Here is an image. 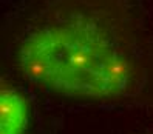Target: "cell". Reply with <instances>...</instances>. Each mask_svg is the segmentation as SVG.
<instances>
[{
  "mask_svg": "<svg viewBox=\"0 0 153 134\" xmlns=\"http://www.w3.org/2000/svg\"><path fill=\"white\" fill-rule=\"evenodd\" d=\"M91 0H73L43 14L17 49L22 74L43 89L88 100L130 91L134 66L124 43L122 20Z\"/></svg>",
  "mask_w": 153,
  "mask_h": 134,
  "instance_id": "cell-1",
  "label": "cell"
},
{
  "mask_svg": "<svg viewBox=\"0 0 153 134\" xmlns=\"http://www.w3.org/2000/svg\"><path fill=\"white\" fill-rule=\"evenodd\" d=\"M30 105L26 97L10 85L0 88V134H26Z\"/></svg>",
  "mask_w": 153,
  "mask_h": 134,
  "instance_id": "cell-2",
  "label": "cell"
}]
</instances>
